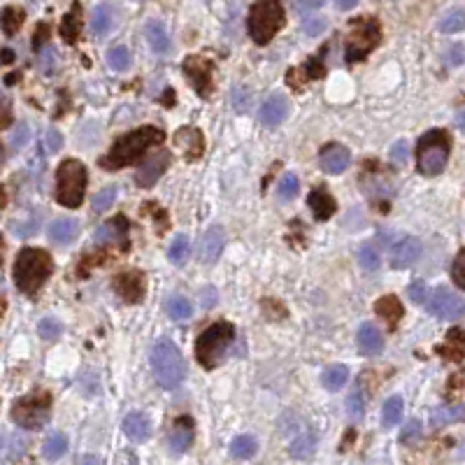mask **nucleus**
<instances>
[{
    "instance_id": "nucleus-2",
    "label": "nucleus",
    "mask_w": 465,
    "mask_h": 465,
    "mask_svg": "<svg viewBox=\"0 0 465 465\" xmlns=\"http://www.w3.org/2000/svg\"><path fill=\"white\" fill-rule=\"evenodd\" d=\"M52 275V256L42 249L26 247L14 261V282L21 293L33 295Z\"/></svg>"
},
{
    "instance_id": "nucleus-32",
    "label": "nucleus",
    "mask_w": 465,
    "mask_h": 465,
    "mask_svg": "<svg viewBox=\"0 0 465 465\" xmlns=\"http://www.w3.org/2000/svg\"><path fill=\"white\" fill-rule=\"evenodd\" d=\"M347 379H349V370L340 363L326 367L324 375H322V384L328 391H340L344 384H347Z\"/></svg>"
},
{
    "instance_id": "nucleus-57",
    "label": "nucleus",
    "mask_w": 465,
    "mask_h": 465,
    "mask_svg": "<svg viewBox=\"0 0 465 465\" xmlns=\"http://www.w3.org/2000/svg\"><path fill=\"white\" fill-rule=\"evenodd\" d=\"M61 144H63L61 133H59V131H49V149H52V151H59Z\"/></svg>"
},
{
    "instance_id": "nucleus-5",
    "label": "nucleus",
    "mask_w": 465,
    "mask_h": 465,
    "mask_svg": "<svg viewBox=\"0 0 465 465\" xmlns=\"http://www.w3.org/2000/svg\"><path fill=\"white\" fill-rule=\"evenodd\" d=\"M235 340V326L228 322H216L203 331L196 340V356L203 367H216L223 354Z\"/></svg>"
},
{
    "instance_id": "nucleus-52",
    "label": "nucleus",
    "mask_w": 465,
    "mask_h": 465,
    "mask_svg": "<svg viewBox=\"0 0 465 465\" xmlns=\"http://www.w3.org/2000/svg\"><path fill=\"white\" fill-rule=\"evenodd\" d=\"M200 300H203L200 305H203L205 310H212L214 305H216V300H219V295H216V291H214L212 286H205L203 291H200Z\"/></svg>"
},
{
    "instance_id": "nucleus-8",
    "label": "nucleus",
    "mask_w": 465,
    "mask_h": 465,
    "mask_svg": "<svg viewBox=\"0 0 465 465\" xmlns=\"http://www.w3.org/2000/svg\"><path fill=\"white\" fill-rule=\"evenodd\" d=\"M382 40V28L379 21L372 17H360L354 19L349 26L347 33V45H344V56H347L349 63H358L363 61L372 49H377Z\"/></svg>"
},
{
    "instance_id": "nucleus-61",
    "label": "nucleus",
    "mask_w": 465,
    "mask_h": 465,
    "mask_svg": "<svg viewBox=\"0 0 465 465\" xmlns=\"http://www.w3.org/2000/svg\"><path fill=\"white\" fill-rule=\"evenodd\" d=\"M459 128H461V131H465V112H461V114H459Z\"/></svg>"
},
{
    "instance_id": "nucleus-14",
    "label": "nucleus",
    "mask_w": 465,
    "mask_h": 465,
    "mask_svg": "<svg viewBox=\"0 0 465 465\" xmlns=\"http://www.w3.org/2000/svg\"><path fill=\"white\" fill-rule=\"evenodd\" d=\"M128 221L124 216H117V219H112L107 223H102V226L93 232V242L95 245H122L126 247L128 245Z\"/></svg>"
},
{
    "instance_id": "nucleus-25",
    "label": "nucleus",
    "mask_w": 465,
    "mask_h": 465,
    "mask_svg": "<svg viewBox=\"0 0 465 465\" xmlns=\"http://www.w3.org/2000/svg\"><path fill=\"white\" fill-rule=\"evenodd\" d=\"M440 354L449 360L465 358V331L463 328H452V331L447 333L445 344L440 347Z\"/></svg>"
},
{
    "instance_id": "nucleus-50",
    "label": "nucleus",
    "mask_w": 465,
    "mask_h": 465,
    "mask_svg": "<svg viewBox=\"0 0 465 465\" xmlns=\"http://www.w3.org/2000/svg\"><path fill=\"white\" fill-rule=\"evenodd\" d=\"M407 295H410V300L416 305L428 302V286L423 282H414V284H410V288H407Z\"/></svg>"
},
{
    "instance_id": "nucleus-33",
    "label": "nucleus",
    "mask_w": 465,
    "mask_h": 465,
    "mask_svg": "<svg viewBox=\"0 0 465 465\" xmlns=\"http://www.w3.org/2000/svg\"><path fill=\"white\" fill-rule=\"evenodd\" d=\"M68 452V437L63 432H54L52 437H47V442L42 447V454L47 461H59L63 459Z\"/></svg>"
},
{
    "instance_id": "nucleus-22",
    "label": "nucleus",
    "mask_w": 465,
    "mask_h": 465,
    "mask_svg": "<svg viewBox=\"0 0 465 465\" xmlns=\"http://www.w3.org/2000/svg\"><path fill=\"white\" fill-rule=\"evenodd\" d=\"M124 432L133 440V442H144V440L149 437V432H151L149 416L142 414V412L126 414V419H124Z\"/></svg>"
},
{
    "instance_id": "nucleus-29",
    "label": "nucleus",
    "mask_w": 465,
    "mask_h": 465,
    "mask_svg": "<svg viewBox=\"0 0 465 465\" xmlns=\"http://www.w3.org/2000/svg\"><path fill=\"white\" fill-rule=\"evenodd\" d=\"M375 312H377V314H379L391 328H394V326L400 322V317H403V305L398 302L396 295H384V298L377 300Z\"/></svg>"
},
{
    "instance_id": "nucleus-41",
    "label": "nucleus",
    "mask_w": 465,
    "mask_h": 465,
    "mask_svg": "<svg viewBox=\"0 0 465 465\" xmlns=\"http://www.w3.org/2000/svg\"><path fill=\"white\" fill-rule=\"evenodd\" d=\"M347 412H349V416L354 421L363 419V414H365V396H363V391H360V387H356L349 394V398H347Z\"/></svg>"
},
{
    "instance_id": "nucleus-36",
    "label": "nucleus",
    "mask_w": 465,
    "mask_h": 465,
    "mask_svg": "<svg viewBox=\"0 0 465 465\" xmlns=\"http://www.w3.org/2000/svg\"><path fill=\"white\" fill-rule=\"evenodd\" d=\"M403 398L400 396H391L387 403H384V410H382V423L387 428L396 426V423L403 419Z\"/></svg>"
},
{
    "instance_id": "nucleus-31",
    "label": "nucleus",
    "mask_w": 465,
    "mask_h": 465,
    "mask_svg": "<svg viewBox=\"0 0 465 465\" xmlns=\"http://www.w3.org/2000/svg\"><path fill=\"white\" fill-rule=\"evenodd\" d=\"M93 33L95 35H107L110 30H112V26H114V12H112V7L110 5H95V10H93Z\"/></svg>"
},
{
    "instance_id": "nucleus-42",
    "label": "nucleus",
    "mask_w": 465,
    "mask_h": 465,
    "mask_svg": "<svg viewBox=\"0 0 465 465\" xmlns=\"http://www.w3.org/2000/svg\"><path fill=\"white\" fill-rule=\"evenodd\" d=\"M463 28H465V10H452L440 21V30L442 33H459Z\"/></svg>"
},
{
    "instance_id": "nucleus-18",
    "label": "nucleus",
    "mask_w": 465,
    "mask_h": 465,
    "mask_svg": "<svg viewBox=\"0 0 465 465\" xmlns=\"http://www.w3.org/2000/svg\"><path fill=\"white\" fill-rule=\"evenodd\" d=\"M223 242H226V232L219 226H212L205 230L203 240H200V261L203 263H216L223 252Z\"/></svg>"
},
{
    "instance_id": "nucleus-17",
    "label": "nucleus",
    "mask_w": 465,
    "mask_h": 465,
    "mask_svg": "<svg viewBox=\"0 0 465 465\" xmlns=\"http://www.w3.org/2000/svg\"><path fill=\"white\" fill-rule=\"evenodd\" d=\"M191 445H194V421L189 416H179L167 435V447L172 454H184Z\"/></svg>"
},
{
    "instance_id": "nucleus-15",
    "label": "nucleus",
    "mask_w": 465,
    "mask_h": 465,
    "mask_svg": "<svg viewBox=\"0 0 465 465\" xmlns=\"http://www.w3.org/2000/svg\"><path fill=\"white\" fill-rule=\"evenodd\" d=\"M319 161H322V167L326 172L331 175H340L349 167L351 163V154L347 147H342V144H326L322 149V156H319Z\"/></svg>"
},
{
    "instance_id": "nucleus-3",
    "label": "nucleus",
    "mask_w": 465,
    "mask_h": 465,
    "mask_svg": "<svg viewBox=\"0 0 465 465\" xmlns=\"http://www.w3.org/2000/svg\"><path fill=\"white\" fill-rule=\"evenodd\" d=\"M151 370H154L156 382L163 389H175L179 387L187 377V360H184L182 351L177 344L170 340H161L151 349Z\"/></svg>"
},
{
    "instance_id": "nucleus-4",
    "label": "nucleus",
    "mask_w": 465,
    "mask_h": 465,
    "mask_svg": "<svg viewBox=\"0 0 465 465\" xmlns=\"http://www.w3.org/2000/svg\"><path fill=\"white\" fill-rule=\"evenodd\" d=\"M286 21L282 0H256L249 10V19H247V28L256 45H268L279 30H282Z\"/></svg>"
},
{
    "instance_id": "nucleus-27",
    "label": "nucleus",
    "mask_w": 465,
    "mask_h": 465,
    "mask_svg": "<svg viewBox=\"0 0 465 465\" xmlns=\"http://www.w3.org/2000/svg\"><path fill=\"white\" fill-rule=\"evenodd\" d=\"M77 232H79V223L75 219H66V216L56 219L49 226V237L56 245H70L77 237Z\"/></svg>"
},
{
    "instance_id": "nucleus-13",
    "label": "nucleus",
    "mask_w": 465,
    "mask_h": 465,
    "mask_svg": "<svg viewBox=\"0 0 465 465\" xmlns=\"http://www.w3.org/2000/svg\"><path fill=\"white\" fill-rule=\"evenodd\" d=\"M167 165H170V156H167V151H158L149 158L147 163H144L138 172H135V184L142 189H149L154 187V184L161 179V175L167 170Z\"/></svg>"
},
{
    "instance_id": "nucleus-44",
    "label": "nucleus",
    "mask_w": 465,
    "mask_h": 465,
    "mask_svg": "<svg viewBox=\"0 0 465 465\" xmlns=\"http://www.w3.org/2000/svg\"><path fill=\"white\" fill-rule=\"evenodd\" d=\"M114 200H117V187H105L93 196V210L95 212H107Z\"/></svg>"
},
{
    "instance_id": "nucleus-24",
    "label": "nucleus",
    "mask_w": 465,
    "mask_h": 465,
    "mask_svg": "<svg viewBox=\"0 0 465 465\" xmlns=\"http://www.w3.org/2000/svg\"><path fill=\"white\" fill-rule=\"evenodd\" d=\"M317 449V432L312 428H305L300 432H295L291 447H288V452H291L293 459H300V461H307L312 454H314Z\"/></svg>"
},
{
    "instance_id": "nucleus-47",
    "label": "nucleus",
    "mask_w": 465,
    "mask_h": 465,
    "mask_svg": "<svg viewBox=\"0 0 465 465\" xmlns=\"http://www.w3.org/2000/svg\"><path fill=\"white\" fill-rule=\"evenodd\" d=\"M326 19L324 17H307L305 19V23H302V30L307 33L310 37H317V35H322L324 30H326Z\"/></svg>"
},
{
    "instance_id": "nucleus-39",
    "label": "nucleus",
    "mask_w": 465,
    "mask_h": 465,
    "mask_svg": "<svg viewBox=\"0 0 465 465\" xmlns=\"http://www.w3.org/2000/svg\"><path fill=\"white\" fill-rule=\"evenodd\" d=\"M358 263H360V268L367 270V272L379 270L382 256H379V252H377V247L375 245H360L358 247Z\"/></svg>"
},
{
    "instance_id": "nucleus-49",
    "label": "nucleus",
    "mask_w": 465,
    "mask_h": 465,
    "mask_svg": "<svg viewBox=\"0 0 465 465\" xmlns=\"http://www.w3.org/2000/svg\"><path fill=\"white\" fill-rule=\"evenodd\" d=\"M452 279L465 291V252H461L459 256H456V261L452 266Z\"/></svg>"
},
{
    "instance_id": "nucleus-10",
    "label": "nucleus",
    "mask_w": 465,
    "mask_h": 465,
    "mask_svg": "<svg viewBox=\"0 0 465 465\" xmlns=\"http://www.w3.org/2000/svg\"><path fill=\"white\" fill-rule=\"evenodd\" d=\"M428 312L442 322H459L461 317H465V300L452 288L440 286L428 298Z\"/></svg>"
},
{
    "instance_id": "nucleus-60",
    "label": "nucleus",
    "mask_w": 465,
    "mask_h": 465,
    "mask_svg": "<svg viewBox=\"0 0 465 465\" xmlns=\"http://www.w3.org/2000/svg\"><path fill=\"white\" fill-rule=\"evenodd\" d=\"M14 61V52L12 49H3V63H12Z\"/></svg>"
},
{
    "instance_id": "nucleus-48",
    "label": "nucleus",
    "mask_w": 465,
    "mask_h": 465,
    "mask_svg": "<svg viewBox=\"0 0 465 465\" xmlns=\"http://www.w3.org/2000/svg\"><path fill=\"white\" fill-rule=\"evenodd\" d=\"M23 449H26V440H23V437H12V440H7L5 459H7V461H17L19 456L23 454Z\"/></svg>"
},
{
    "instance_id": "nucleus-55",
    "label": "nucleus",
    "mask_w": 465,
    "mask_h": 465,
    "mask_svg": "<svg viewBox=\"0 0 465 465\" xmlns=\"http://www.w3.org/2000/svg\"><path fill=\"white\" fill-rule=\"evenodd\" d=\"M47 35H49V26H45V23H42L40 30H35V37H33V47H35V49H42Z\"/></svg>"
},
{
    "instance_id": "nucleus-9",
    "label": "nucleus",
    "mask_w": 465,
    "mask_h": 465,
    "mask_svg": "<svg viewBox=\"0 0 465 465\" xmlns=\"http://www.w3.org/2000/svg\"><path fill=\"white\" fill-rule=\"evenodd\" d=\"M52 412V396L47 391H33V394L19 398L12 405V419L21 428H40L49 421Z\"/></svg>"
},
{
    "instance_id": "nucleus-56",
    "label": "nucleus",
    "mask_w": 465,
    "mask_h": 465,
    "mask_svg": "<svg viewBox=\"0 0 465 465\" xmlns=\"http://www.w3.org/2000/svg\"><path fill=\"white\" fill-rule=\"evenodd\" d=\"M324 0H295V7L298 10H317V7H322Z\"/></svg>"
},
{
    "instance_id": "nucleus-19",
    "label": "nucleus",
    "mask_w": 465,
    "mask_h": 465,
    "mask_svg": "<svg viewBox=\"0 0 465 465\" xmlns=\"http://www.w3.org/2000/svg\"><path fill=\"white\" fill-rule=\"evenodd\" d=\"M114 288L126 302H140L144 298V282L138 272H124V275H119L114 279Z\"/></svg>"
},
{
    "instance_id": "nucleus-43",
    "label": "nucleus",
    "mask_w": 465,
    "mask_h": 465,
    "mask_svg": "<svg viewBox=\"0 0 465 465\" xmlns=\"http://www.w3.org/2000/svg\"><path fill=\"white\" fill-rule=\"evenodd\" d=\"M298 187H300L298 177H295L293 172H286L284 177L279 179L277 194H279V198H282V200H291V198H295V194H298Z\"/></svg>"
},
{
    "instance_id": "nucleus-11",
    "label": "nucleus",
    "mask_w": 465,
    "mask_h": 465,
    "mask_svg": "<svg viewBox=\"0 0 465 465\" xmlns=\"http://www.w3.org/2000/svg\"><path fill=\"white\" fill-rule=\"evenodd\" d=\"M184 75L191 82V86L196 89L198 95H207L212 93L214 89V79H212V61L207 59H200V56H189L187 61H184Z\"/></svg>"
},
{
    "instance_id": "nucleus-21",
    "label": "nucleus",
    "mask_w": 465,
    "mask_h": 465,
    "mask_svg": "<svg viewBox=\"0 0 465 465\" xmlns=\"http://www.w3.org/2000/svg\"><path fill=\"white\" fill-rule=\"evenodd\" d=\"M356 340H358V349L363 351L365 356H377V354H382V349H384V338H382L379 328H377L375 324L365 322L363 326H360V328H358Z\"/></svg>"
},
{
    "instance_id": "nucleus-6",
    "label": "nucleus",
    "mask_w": 465,
    "mask_h": 465,
    "mask_svg": "<svg viewBox=\"0 0 465 465\" xmlns=\"http://www.w3.org/2000/svg\"><path fill=\"white\" fill-rule=\"evenodd\" d=\"M449 151H452V138L445 131H428L416 144V165L423 175L435 177L447 167Z\"/></svg>"
},
{
    "instance_id": "nucleus-26",
    "label": "nucleus",
    "mask_w": 465,
    "mask_h": 465,
    "mask_svg": "<svg viewBox=\"0 0 465 465\" xmlns=\"http://www.w3.org/2000/svg\"><path fill=\"white\" fill-rule=\"evenodd\" d=\"M79 30H82V5L75 3L61 21V37L66 40L68 45H75L79 37Z\"/></svg>"
},
{
    "instance_id": "nucleus-34",
    "label": "nucleus",
    "mask_w": 465,
    "mask_h": 465,
    "mask_svg": "<svg viewBox=\"0 0 465 465\" xmlns=\"http://www.w3.org/2000/svg\"><path fill=\"white\" fill-rule=\"evenodd\" d=\"M256 452H259V442L254 435H237L230 445L232 459H252Z\"/></svg>"
},
{
    "instance_id": "nucleus-40",
    "label": "nucleus",
    "mask_w": 465,
    "mask_h": 465,
    "mask_svg": "<svg viewBox=\"0 0 465 465\" xmlns=\"http://www.w3.org/2000/svg\"><path fill=\"white\" fill-rule=\"evenodd\" d=\"M107 66L117 72L128 70V66H131V52H128L124 45L112 47V49L107 52Z\"/></svg>"
},
{
    "instance_id": "nucleus-7",
    "label": "nucleus",
    "mask_w": 465,
    "mask_h": 465,
    "mask_svg": "<svg viewBox=\"0 0 465 465\" xmlns=\"http://www.w3.org/2000/svg\"><path fill=\"white\" fill-rule=\"evenodd\" d=\"M84 191H86V167L75 161V158H68L59 165L56 170V200L63 207H79L84 200Z\"/></svg>"
},
{
    "instance_id": "nucleus-23",
    "label": "nucleus",
    "mask_w": 465,
    "mask_h": 465,
    "mask_svg": "<svg viewBox=\"0 0 465 465\" xmlns=\"http://www.w3.org/2000/svg\"><path fill=\"white\" fill-rule=\"evenodd\" d=\"M307 203H310V207H312V212H314L317 221L331 219L333 212H335V198L328 194L324 187H319V189L312 191L310 198H307Z\"/></svg>"
},
{
    "instance_id": "nucleus-38",
    "label": "nucleus",
    "mask_w": 465,
    "mask_h": 465,
    "mask_svg": "<svg viewBox=\"0 0 465 465\" xmlns=\"http://www.w3.org/2000/svg\"><path fill=\"white\" fill-rule=\"evenodd\" d=\"M165 310H167V314L175 319V322H187V319L191 317V312H194L191 302L187 298H182V295H172V298H167Z\"/></svg>"
},
{
    "instance_id": "nucleus-46",
    "label": "nucleus",
    "mask_w": 465,
    "mask_h": 465,
    "mask_svg": "<svg viewBox=\"0 0 465 465\" xmlns=\"http://www.w3.org/2000/svg\"><path fill=\"white\" fill-rule=\"evenodd\" d=\"M421 430H423V426H421V421L419 419H410V423L403 428V432H400V442H414V440H419L421 437Z\"/></svg>"
},
{
    "instance_id": "nucleus-1",
    "label": "nucleus",
    "mask_w": 465,
    "mask_h": 465,
    "mask_svg": "<svg viewBox=\"0 0 465 465\" xmlns=\"http://www.w3.org/2000/svg\"><path fill=\"white\" fill-rule=\"evenodd\" d=\"M163 140H165V135H163L161 128H154V126L138 128V131L122 135V138L112 144V149L100 158V165L107 167V170L126 167V165L138 161V158H142L144 151L156 147V144H161Z\"/></svg>"
},
{
    "instance_id": "nucleus-35",
    "label": "nucleus",
    "mask_w": 465,
    "mask_h": 465,
    "mask_svg": "<svg viewBox=\"0 0 465 465\" xmlns=\"http://www.w3.org/2000/svg\"><path fill=\"white\" fill-rule=\"evenodd\" d=\"M189 256H191V242H189V237H187V235H177V237L172 240L170 249H167V259H170L177 268H182V266H187Z\"/></svg>"
},
{
    "instance_id": "nucleus-45",
    "label": "nucleus",
    "mask_w": 465,
    "mask_h": 465,
    "mask_svg": "<svg viewBox=\"0 0 465 465\" xmlns=\"http://www.w3.org/2000/svg\"><path fill=\"white\" fill-rule=\"evenodd\" d=\"M61 333H63V326L56 322V319H42V322L37 324V335L47 342L56 340Z\"/></svg>"
},
{
    "instance_id": "nucleus-30",
    "label": "nucleus",
    "mask_w": 465,
    "mask_h": 465,
    "mask_svg": "<svg viewBox=\"0 0 465 465\" xmlns=\"http://www.w3.org/2000/svg\"><path fill=\"white\" fill-rule=\"evenodd\" d=\"M465 421V407L463 405H449V407H440L430 414V426L432 428H445L449 423H459Z\"/></svg>"
},
{
    "instance_id": "nucleus-59",
    "label": "nucleus",
    "mask_w": 465,
    "mask_h": 465,
    "mask_svg": "<svg viewBox=\"0 0 465 465\" xmlns=\"http://www.w3.org/2000/svg\"><path fill=\"white\" fill-rule=\"evenodd\" d=\"M82 465H102V461L98 459V456H84Z\"/></svg>"
},
{
    "instance_id": "nucleus-16",
    "label": "nucleus",
    "mask_w": 465,
    "mask_h": 465,
    "mask_svg": "<svg viewBox=\"0 0 465 465\" xmlns=\"http://www.w3.org/2000/svg\"><path fill=\"white\" fill-rule=\"evenodd\" d=\"M286 117H288V100L279 93H272L270 98H266V102H263L261 112H259L261 124L270 126V128L279 126Z\"/></svg>"
},
{
    "instance_id": "nucleus-37",
    "label": "nucleus",
    "mask_w": 465,
    "mask_h": 465,
    "mask_svg": "<svg viewBox=\"0 0 465 465\" xmlns=\"http://www.w3.org/2000/svg\"><path fill=\"white\" fill-rule=\"evenodd\" d=\"M23 19H26V14H23V10H19V7H5L3 19H0V23H3V33L7 37H12L21 28Z\"/></svg>"
},
{
    "instance_id": "nucleus-20",
    "label": "nucleus",
    "mask_w": 465,
    "mask_h": 465,
    "mask_svg": "<svg viewBox=\"0 0 465 465\" xmlns=\"http://www.w3.org/2000/svg\"><path fill=\"white\" fill-rule=\"evenodd\" d=\"M175 142H177L179 149H184V156H189L191 161L205 151L203 133H200L198 128H179L177 135H175Z\"/></svg>"
},
{
    "instance_id": "nucleus-53",
    "label": "nucleus",
    "mask_w": 465,
    "mask_h": 465,
    "mask_svg": "<svg viewBox=\"0 0 465 465\" xmlns=\"http://www.w3.org/2000/svg\"><path fill=\"white\" fill-rule=\"evenodd\" d=\"M26 142H28V126L21 124V126L17 128V133L12 135V147H14V149H21Z\"/></svg>"
},
{
    "instance_id": "nucleus-12",
    "label": "nucleus",
    "mask_w": 465,
    "mask_h": 465,
    "mask_svg": "<svg viewBox=\"0 0 465 465\" xmlns=\"http://www.w3.org/2000/svg\"><path fill=\"white\" fill-rule=\"evenodd\" d=\"M421 256V242L410 235H394L389 242V261L394 268H407L419 261Z\"/></svg>"
},
{
    "instance_id": "nucleus-51",
    "label": "nucleus",
    "mask_w": 465,
    "mask_h": 465,
    "mask_svg": "<svg viewBox=\"0 0 465 465\" xmlns=\"http://www.w3.org/2000/svg\"><path fill=\"white\" fill-rule=\"evenodd\" d=\"M407 151H410V149H407V142H405V140L396 142L394 147H391V151H389V154H391V161L405 163V161H407Z\"/></svg>"
},
{
    "instance_id": "nucleus-54",
    "label": "nucleus",
    "mask_w": 465,
    "mask_h": 465,
    "mask_svg": "<svg viewBox=\"0 0 465 465\" xmlns=\"http://www.w3.org/2000/svg\"><path fill=\"white\" fill-rule=\"evenodd\" d=\"M445 59H447V63H449V66H459V63H461V61L465 59V52H463V47H454V49H449V52H447V56H445Z\"/></svg>"
},
{
    "instance_id": "nucleus-28",
    "label": "nucleus",
    "mask_w": 465,
    "mask_h": 465,
    "mask_svg": "<svg viewBox=\"0 0 465 465\" xmlns=\"http://www.w3.org/2000/svg\"><path fill=\"white\" fill-rule=\"evenodd\" d=\"M144 33H147L149 47L156 54H165L167 49H170V35H167V30L161 21H149L147 28H144Z\"/></svg>"
},
{
    "instance_id": "nucleus-58",
    "label": "nucleus",
    "mask_w": 465,
    "mask_h": 465,
    "mask_svg": "<svg viewBox=\"0 0 465 465\" xmlns=\"http://www.w3.org/2000/svg\"><path fill=\"white\" fill-rule=\"evenodd\" d=\"M358 3V0H335V5L340 7V10H351Z\"/></svg>"
}]
</instances>
